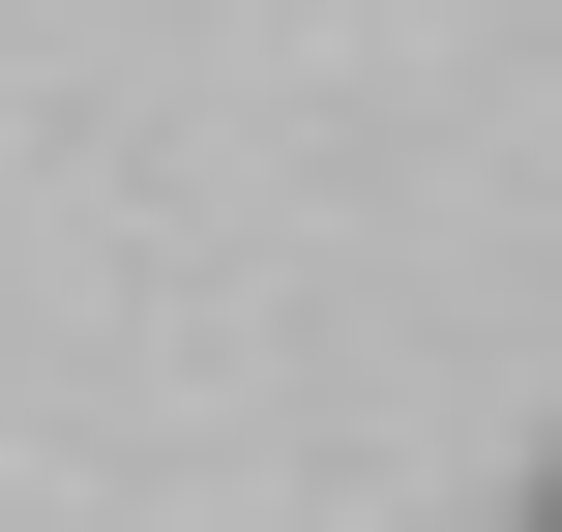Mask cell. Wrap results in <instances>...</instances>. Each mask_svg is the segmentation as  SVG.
Wrapping results in <instances>:
<instances>
[{"instance_id":"1","label":"cell","mask_w":562,"mask_h":532,"mask_svg":"<svg viewBox=\"0 0 562 532\" xmlns=\"http://www.w3.org/2000/svg\"><path fill=\"white\" fill-rule=\"evenodd\" d=\"M533 532H562V474H533Z\"/></svg>"}]
</instances>
